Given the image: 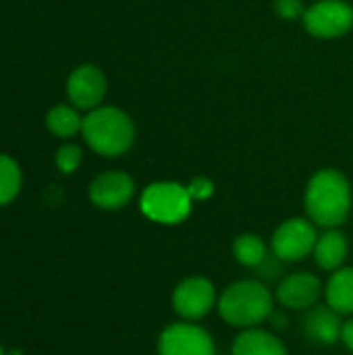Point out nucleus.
<instances>
[{"mask_svg":"<svg viewBox=\"0 0 353 355\" xmlns=\"http://www.w3.org/2000/svg\"><path fill=\"white\" fill-rule=\"evenodd\" d=\"M341 331H343L341 314H337L329 306H314L308 310L304 318V335L312 343L333 345L341 341Z\"/></svg>","mask_w":353,"mask_h":355,"instance_id":"f8f14e48","label":"nucleus"},{"mask_svg":"<svg viewBox=\"0 0 353 355\" xmlns=\"http://www.w3.org/2000/svg\"><path fill=\"white\" fill-rule=\"evenodd\" d=\"M21 189V168L10 158L0 154V206L10 204Z\"/></svg>","mask_w":353,"mask_h":355,"instance_id":"a211bd4d","label":"nucleus"},{"mask_svg":"<svg viewBox=\"0 0 353 355\" xmlns=\"http://www.w3.org/2000/svg\"><path fill=\"white\" fill-rule=\"evenodd\" d=\"M347 237L339 231V229H327V233H322L314 245V262L318 268L335 272L343 266L345 258H347Z\"/></svg>","mask_w":353,"mask_h":355,"instance_id":"4468645a","label":"nucleus"},{"mask_svg":"<svg viewBox=\"0 0 353 355\" xmlns=\"http://www.w3.org/2000/svg\"><path fill=\"white\" fill-rule=\"evenodd\" d=\"M320 295L322 283L312 272H293L285 277L275 291L277 302L287 310H310L318 304Z\"/></svg>","mask_w":353,"mask_h":355,"instance_id":"1a4fd4ad","label":"nucleus"},{"mask_svg":"<svg viewBox=\"0 0 353 355\" xmlns=\"http://www.w3.org/2000/svg\"><path fill=\"white\" fill-rule=\"evenodd\" d=\"M268 322L273 324V329H275V331H283V329H287V316H285V312H283V310H273V312H270V316H268Z\"/></svg>","mask_w":353,"mask_h":355,"instance_id":"5701e85b","label":"nucleus"},{"mask_svg":"<svg viewBox=\"0 0 353 355\" xmlns=\"http://www.w3.org/2000/svg\"><path fill=\"white\" fill-rule=\"evenodd\" d=\"M283 260H279L273 252L254 268L256 270V275H258V279L262 281V283H270V281H275V279H279L281 277V272H283Z\"/></svg>","mask_w":353,"mask_h":355,"instance_id":"aec40b11","label":"nucleus"},{"mask_svg":"<svg viewBox=\"0 0 353 355\" xmlns=\"http://www.w3.org/2000/svg\"><path fill=\"white\" fill-rule=\"evenodd\" d=\"M273 293L260 279H243L231 283L218 297V314L233 329H254L268 320Z\"/></svg>","mask_w":353,"mask_h":355,"instance_id":"f03ea898","label":"nucleus"},{"mask_svg":"<svg viewBox=\"0 0 353 355\" xmlns=\"http://www.w3.org/2000/svg\"><path fill=\"white\" fill-rule=\"evenodd\" d=\"M187 193H189V198H191L193 202H202V200H208V198L214 193V185H212V181L206 179V177H196V179L189 181Z\"/></svg>","mask_w":353,"mask_h":355,"instance_id":"412c9836","label":"nucleus"},{"mask_svg":"<svg viewBox=\"0 0 353 355\" xmlns=\"http://www.w3.org/2000/svg\"><path fill=\"white\" fill-rule=\"evenodd\" d=\"M81 164V150L77 146H62L56 152V166L60 173L71 175Z\"/></svg>","mask_w":353,"mask_h":355,"instance_id":"6ab92c4d","label":"nucleus"},{"mask_svg":"<svg viewBox=\"0 0 353 355\" xmlns=\"http://www.w3.org/2000/svg\"><path fill=\"white\" fill-rule=\"evenodd\" d=\"M275 8L285 19H295V17L302 15V2L300 0H277Z\"/></svg>","mask_w":353,"mask_h":355,"instance_id":"4be33fe9","label":"nucleus"},{"mask_svg":"<svg viewBox=\"0 0 353 355\" xmlns=\"http://www.w3.org/2000/svg\"><path fill=\"white\" fill-rule=\"evenodd\" d=\"M158 355H216V347L206 329L183 320L160 333Z\"/></svg>","mask_w":353,"mask_h":355,"instance_id":"0eeeda50","label":"nucleus"},{"mask_svg":"<svg viewBox=\"0 0 353 355\" xmlns=\"http://www.w3.org/2000/svg\"><path fill=\"white\" fill-rule=\"evenodd\" d=\"M0 355H4V349H2V345H0Z\"/></svg>","mask_w":353,"mask_h":355,"instance_id":"393cba45","label":"nucleus"},{"mask_svg":"<svg viewBox=\"0 0 353 355\" xmlns=\"http://www.w3.org/2000/svg\"><path fill=\"white\" fill-rule=\"evenodd\" d=\"M306 29L316 37H339L353 27V8L343 0H322L304 12Z\"/></svg>","mask_w":353,"mask_h":355,"instance_id":"6e6552de","label":"nucleus"},{"mask_svg":"<svg viewBox=\"0 0 353 355\" xmlns=\"http://www.w3.org/2000/svg\"><path fill=\"white\" fill-rule=\"evenodd\" d=\"M171 302L179 318L196 322L208 316L216 306V289L204 277H189L175 287Z\"/></svg>","mask_w":353,"mask_h":355,"instance_id":"423d86ee","label":"nucleus"},{"mask_svg":"<svg viewBox=\"0 0 353 355\" xmlns=\"http://www.w3.org/2000/svg\"><path fill=\"white\" fill-rule=\"evenodd\" d=\"M327 306L341 316L353 314V266L335 270L325 287Z\"/></svg>","mask_w":353,"mask_h":355,"instance_id":"2eb2a0df","label":"nucleus"},{"mask_svg":"<svg viewBox=\"0 0 353 355\" xmlns=\"http://www.w3.org/2000/svg\"><path fill=\"white\" fill-rule=\"evenodd\" d=\"M81 123L83 119L77 114L75 108L71 106H54L48 114H46V125L50 129V133H54L56 137H71L77 131H81Z\"/></svg>","mask_w":353,"mask_h":355,"instance_id":"f3484780","label":"nucleus"},{"mask_svg":"<svg viewBox=\"0 0 353 355\" xmlns=\"http://www.w3.org/2000/svg\"><path fill=\"white\" fill-rule=\"evenodd\" d=\"M318 241L316 225L306 218H289L273 235L270 252L283 262H300L314 252Z\"/></svg>","mask_w":353,"mask_h":355,"instance_id":"39448f33","label":"nucleus"},{"mask_svg":"<svg viewBox=\"0 0 353 355\" xmlns=\"http://www.w3.org/2000/svg\"><path fill=\"white\" fill-rule=\"evenodd\" d=\"M233 355H289L285 343L270 331L264 329H246L233 341Z\"/></svg>","mask_w":353,"mask_h":355,"instance_id":"ddd939ff","label":"nucleus"},{"mask_svg":"<svg viewBox=\"0 0 353 355\" xmlns=\"http://www.w3.org/2000/svg\"><path fill=\"white\" fill-rule=\"evenodd\" d=\"M341 341H343V345H345L350 352H353V318L352 320H347V322H343Z\"/></svg>","mask_w":353,"mask_h":355,"instance_id":"b1692460","label":"nucleus"},{"mask_svg":"<svg viewBox=\"0 0 353 355\" xmlns=\"http://www.w3.org/2000/svg\"><path fill=\"white\" fill-rule=\"evenodd\" d=\"M191 202L193 200L189 198L187 187L173 181H160L144 189L139 198V208L154 223L177 225L189 216Z\"/></svg>","mask_w":353,"mask_h":355,"instance_id":"20e7f679","label":"nucleus"},{"mask_svg":"<svg viewBox=\"0 0 353 355\" xmlns=\"http://www.w3.org/2000/svg\"><path fill=\"white\" fill-rule=\"evenodd\" d=\"M135 183L127 173L110 171L96 177L89 185V200L102 210H119L133 198Z\"/></svg>","mask_w":353,"mask_h":355,"instance_id":"9b49d317","label":"nucleus"},{"mask_svg":"<svg viewBox=\"0 0 353 355\" xmlns=\"http://www.w3.org/2000/svg\"><path fill=\"white\" fill-rule=\"evenodd\" d=\"M67 94L75 108L94 110L106 94V77L98 67L81 64L69 75Z\"/></svg>","mask_w":353,"mask_h":355,"instance_id":"9d476101","label":"nucleus"},{"mask_svg":"<svg viewBox=\"0 0 353 355\" xmlns=\"http://www.w3.org/2000/svg\"><path fill=\"white\" fill-rule=\"evenodd\" d=\"M233 256L241 266L256 268L268 256V248L262 237L254 233H243L233 241Z\"/></svg>","mask_w":353,"mask_h":355,"instance_id":"dca6fc26","label":"nucleus"},{"mask_svg":"<svg viewBox=\"0 0 353 355\" xmlns=\"http://www.w3.org/2000/svg\"><path fill=\"white\" fill-rule=\"evenodd\" d=\"M352 210V187L347 179L335 171H318L306 189V212L310 220L325 229L343 225Z\"/></svg>","mask_w":353,"mask_h":355,"instance_id":"f257e3e1","label":"nucleus"},{"mask_svg":"<svg viewBox=\"0 0 353 355\" xmlns=\"http://www.w3.org/2000/svg\"><path fill=\"white\" fill-rule=\"evenodd\" d=\"M81 133L87 146L102 156L125 154L135 137L131 119L114 106L94 108L87 116H83Z\"/></svg>","mask_w":353,"mask_h":355,"instance_id":"7ed1b4c3","label":"nucleus"}]
</instances>
